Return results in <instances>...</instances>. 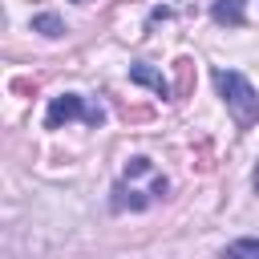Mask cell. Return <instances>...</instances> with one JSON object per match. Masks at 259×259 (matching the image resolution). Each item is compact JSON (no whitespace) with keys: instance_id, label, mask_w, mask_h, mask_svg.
<instances>
[{"instance_id":"52a82bcc","label":"cell","mask_w":259,"mask_h":259,"mask_svg":"<svg viewBox=\"0 0 259 259\" xmlns=\"http://www.w3.org/2000/svg\"><path fill=\"white\" fill-rule=\"evenodd\" d=\"M251 182H255V194H259V166H255V174H251Z\"/></svg>"},{"instance_id":"3957f363","label":"cell","mask_w":259,"mask_h":259,"mask_svg":"<svg viewBox=\"0 0 259 259\" xmlns=\"http://www.w3.org/2000/svg\"><path fill=\"white\" fill-rule=\"evenodd\" d=\"M130 81H138V85H150V89H154L158 97H166V93H170L166 77H162V73H154L150 65H134V69H130Z\"/></svg>"},{"instance_id":"8992f818","label":"cell","mask_w":259,"mask_h":259,"mask_svg":"<svg viewBox=\"0 0 259 259\" xmlns=\"http://www.w3.org/2000/svg\"><path fill=\"white\" fill-rule=\"evenodd\" d=\"M32 28H40L45 36H61V32H65V24H61V20L53 16V12H45V16H36V20H32Z\"/></svg>"},{"instance_id":"7a4b0ae2","label":"cell","mask_w":259,"mask_h":259,"mask_svg":"<svg viewBox=\"0 0 259 259\" xmlns=\"http://www.w3.org/2000/svg\"><path fill=\"white\" fill-rule=\"evenodd\" d=\"M73 117H81V121L97 125L105 113H101V109H93V105H85V97H81V93H61V97H53V101H49L45 125H49V130H57L61 121H73Z\"/></svg>"},{"instance_id":"277c9868","label":"cell","mask_w":259,"mask_h":259,"mask_svg":"<svg viewBox=\"0 0 259 259\" xmlns=\"http://www.w3.org/2000/svg\"><path fill=\"white\" fill-rule=\"evenodd\" d=\"M210 16H214L219 24H243V0H219V4L210 8Z\"/></svg>"},{"instance_id":"5b68a950","label":"cell","mask_w":259,"mask_h":259,"mask_svg":"<svg viewBox=\"0 0 259 259\" xmlns=\"http://www.w3.org/2000/svg\"><path fill=\"white\" fill-rule=\"evenodd\" d=\"M223 259H259V235H255V239H235V243H227Z\"/></svg>"},{"instance_id":"6da1fadb","label":"cell","mask_w":259,"mask_h":259,"mask_svg":"<svg viewBox=\"0 0 259 259\" xmlns=\"http://www.w3.org/2000/svg\"><path fill=\"white\" fill-rule=\"evenodd\" d=\"M214 85H219V93H223V101H227V109H231V117H235L239 130H247V125L259 121V93L251 89V81L243 73L214 69Z\"/></svg>"}]
</instances>
